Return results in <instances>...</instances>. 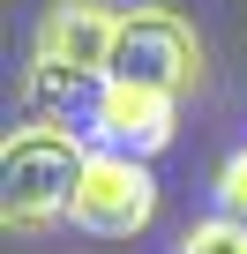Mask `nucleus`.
<instances>
[{"mask_svg":"<svg viewBox=\"0 0 247 254\" xmlns=\"http://www.w3.org/2000/svg\"><path fill=\"white\" fill-rule=\"evenodd\" d=\"M82 165H90V142L68 135V127H53V120L8 127V142H0V209H8V224L15 232L68 224Z\"/></svg>","mask_w":247,"mask_h":254,"instance_id":"obj_1","label":"nucleus"},{"mask_svg":"<svg viewBox=\"0 0 247 254\" xmlns=\"http://www.w3.org/2000/svg\"><path fill=\"white\" fill-rule=\"evenodd\" d=\"M202 75H210V53H202L187 15H172V8H120L112 82H135V90H158V97H187V90H202Z\"/></svg>","mask_w":247,"mask_h":254,"instance_id":"obj_2","label":"nucleus"},{"mask_svg":"<svg viewBox=\"0 0 247 254\" xmlns=\"http://www.w3.org/2000/svg\"><path fill=\"white\" fill-rule=\"evenodd\" d=\"M112 45H120V8L97 0H53L30 30V67L68 75V82H112Z\"/></svg>","mask_w":247,"mask_h":254,"instance_id":"obj_3","label":"nucleus"},{"mask_svg":"<svg viewBox=\"0 0 247 254\" xmlns=\"http://www.w3.org/2000/svg\"><path fill=\"white\" fill-rule=\"evenodd\" d=\"M150 217H158V180H150V165H143V157L90 150L68 224L90 232V239H135V232H150Z\"/></svg>","mask_w":247,"mask_h":254,"instance_id":"obj_4","label":"nucleus"},{"mask_svg":"<svg viewBox=\"0 0 247 254\" xmlns=\"http://www.w3.org/2000/svg\"><path fill=\"white\" fill-rule=\"evenodd\" d=\"M82 135H90V150L150 165L180 135V97H158V90H135V82H105L90 97V112H82Z\"/></svg>","mask_w":247,"mask_h":254,"instance_id":"obj_5","label":"nucleus"},{"mask_svg":"<svg viewBox=\"0 0 247 254\" xmlns=\"http://www.w3.org/2000/svg\"><path fill=\"white\" fill-rule=\"evenodd\" d=\"M180 254H247V224L240 217H195L180 232Z\"/></svg>","mask_w":247,"mask_h":254,"instance_id":"obj_6","label":"nucleus"},{"mask_svg":"<svg viewBox=\"0 0 247 254\" xmlns=\"http://www.w3.org/2000/svg\"><path fill=\"white\" fill-rule=\"evenodd\" d=\"M217 217H240L247 224V142L217 165Z\"/></svg>","mask_w":247,"mask_h":254,"instance_id":"obj_7","label":"nucleus"},{"mask_svg":"<svg viewBox=\"0 0 247 254\" xmlns=\"http://www.w3.org/2000/svg\"><path fill=\"white\" fill-rule=\"evenodd\" d=\"M128 8H150V0H128Z\"/></svg>","mask_w":247,"mask_h":254,"instance_id":"obj_8","label":"nucleus"}]
</instances>
